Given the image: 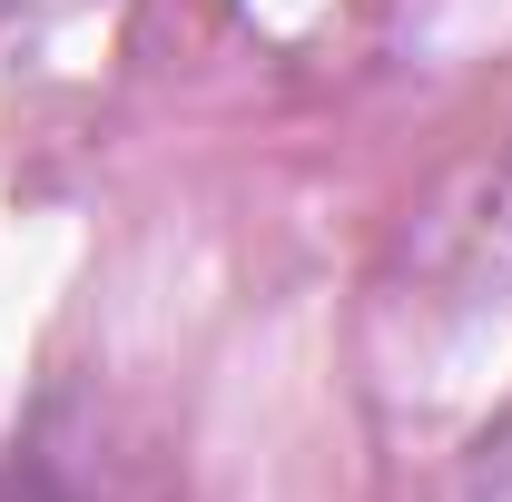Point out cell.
<instances>
[{
    "instance_id": "cell-1",
    "label": "cell",
    "mask_w": 512,
    "mask_h": 502,
    "mask_svg": "<svg viewBox=\"0 0 512 502\" xmlns=\"http://www.w3.org/2000/svg\"><path fill=\"white\" fill-rule=\"evenodd\" d=\"M483 247H503V256H512V168L483 188Z\"/></svg>"
}]
</instances>
